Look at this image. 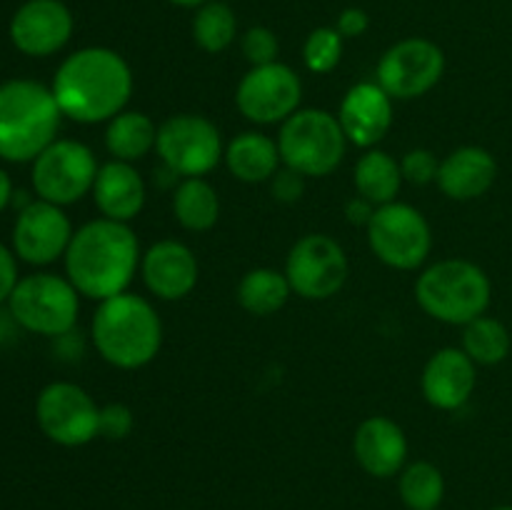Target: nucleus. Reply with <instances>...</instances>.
Segmentation results:
<instances>
[{
  "label": "nucleus",
  "instance_id": "nucleus-16",
  "mask_svg": "<svg viewBox=\"0 0 512 510\" xmlns=\"http://www.w3.org/2000/svg\"><path fill=\"white\" fill-rule=\"evenodd\" d=\"M75 20L63 0H25L10 18V40L30 58H48L73 38Z\"/></svg>",
  "mask_w": 512,
  "mask_h": 510
},
{
  "label": "nucleus",
  "instance_id": "nucleus-29",
  "mask_svg": "<svg viewBox=\"0 0 512 510\" xmlns=\"http://www.w3.org/2000/svg\"><path fill=\"white\" fill-rule=\"evenodd\" d=\"M238 38V15L225 0H208L193 15V40L200 50L218 55Z\"/></svg>",
  "mask_w": 512,
  "mask_h": 510
},
{
  "label": "nucleus",
  "instance_id": "nucleus-31",
  "mask_svg": "<svg viewBox=\"0 0 512 510\" xmlns=\"http://www.w3.org/2000/svg\"><path fill=\"white\" fill-rule=\"evenodd\" d=\"M343 43L345 38L335 25H320V28L310 30L303 43L305 68L315 75L333 73L343 60Z\"/></svg>",
  "mask_w": 512,
  "mask_h": 510
},
{
  "label": "nucleus",
  "instance_id": "nucleus-21",
  "mask_svg": "<svg viewBox=\"0 0 512 510\" xmlns=\"http://www.w3.org/2000/svg\"><path fill=\"white\" fill-rule=\"evenodd\" d=\"M498 180V160L480 145H463L440 160L438 188L445 198L468 203L488 193Z\"/></svg>",
  "mask_w": 512,
  "mask_h": 510
},
{
  "label": "nucleus",
  "instance_id": "nucleus-14",
  "mask_svg": "<svg viewBox=\"0 0 512 510\" xmlns=\"http://www.w3.org/2000/svg\"><path fill=\"white\" fill-rule=\"evenodd\" d=\"M303 100V83L290 65H255L240 78L235 90V105L240 115L255 125L285 123Z\"/></svg>",
  "mask_w": 512,
  "mask_h": 510
},
{
  "label": "nucleus",
  "instance_id": "nucleus-17",
  "mask_svg": "<svg viewBox=\"0 0 512 510\" xmlns=\"http://www.w3.org/2000/svg\"><path fill=\"white\" fill-rule=\"evenodd\" d=\"M140 275L158 300H183L198 285L200 265L193 250L180 240H158L140 260Z\"/></svg>",
  "mask_w": 512,
  "mask_h": 510
},
{
  "label": "nucleus",
  "instance_id": "nucleus-34",
  "mask_svg": "<svg viewBox=\"0 0 512 510\" xmlns=\"http://www.w3.org/2000/svg\"><path fill=\"white\" fill-rule=\"evenodd\" d=\"M135 428L133 410L125 403H108L100 408V435L108 440H125Z\"/></svg>",
  "mask_w": 512,
  "mask_h": 510
},
{
  "label": "nucleus",
  "instance_id": "nucleus-32",
  "mask_svg": "<svg viewBox=\"0 0 512 510\" xmlns=\"http://www.w3.org/2000/svg\"><path fill=\"white\" fill-rule=\"evenodd\" d=\"M240 50H243L250 68L275 63L280 53L278 35H275L268 25H253V28H248L240 35Z\"/></svg>",
  "mask_w": 512,
  "mask_h": 510
},
{
  "label": "nucleus",
  "instance_id": "nucleus-23",
  "mask_svg": "<svg viewBox=\"0 0 512 510\" xmlns=\"http://www.w3.org/2000/svg\"><path fill=\"white\" fill-rule=\"evenodd\" d=\"M230 175L240 183H268L280 170L278 140L258 130H245L225 145L223 155Z\"/></svg>",
  "mask_w": 512,
  "mask_h": 510
},
{
  "label": "nucleus",
  "instance_id": "nucleus-9",
  "mask_svg": "<svg viewBox=\"0 0 512 510\" xmlns=\"http://www.w3.org/2000/svg\"><path fill=\"white\" fill-rule=\"evenodd\" d=\"M368 245L375 258L395 270H418L433 250V230L410 203L378 205L368 223Z\"/></svg>",
  "mask_w": 512,
  "mask_h": 510
},
{
  "label": "nucleus",
  "instance_id": "nucleus-33",
  "mask_svg": "<svg viewBox=\"0 0 512 510\" xmlns=\"http://www.w3.org/2000/svg\"><path fill=\"white\" fill-rule=\"evenodd\" d=\"M440 160L433 150L428 148H413L400 158V170H403V180L413 185H428L438 180Z\"/></svg>",
  "mask_w": 512,
  "mask_h": 510
},
{
  "label": "nucleus",
  "instance_id": "nucleus-3",
  "mask_svg": "<svg viewBox=\"0 0 512 510\" xmlns=\"http://www.w3.org/2000/svg\"><path fill=\"white\" fill-rule=\"evenodd\" d=\"M90 338L105 363L120 370L145 368L163 348V320L150 300L120 293L100 300L90 323Z\"/></svg>",
  "mask_w": 512,
  "mask_h": 510
},
{
  "label": "nucleus",
  "instance_id": "nucleus-26",
  "mask_svg": "<svg viewBox=\"0 0 512 510\" xmlns=\"http://www.w3.org/2000/svg\"><path fill=\"white\" fill-rule=\"evenodd\" d=\"M290 295H293V288H290L288 278H285L283 270L275 268L248 270L235 288L240 308L250 315H258V318H268V315L283 310Z\"/></svg>",
  "mask_w": 512,
  "mask_h": 510
},
{
  "label": "nucleus",
  "instance_id": "nucleus-36",
  "mask_svg": "<svg viewBox=\"0 0 512 510\" xmlns=\"http://www.w3.org/2000/svg\"><path fill=\"white\" fill-rule=\"evenodd\" d=\"M335 28H338V33L343 35L345 40L360 38V35L368 33L370 15L365 13L363 8H358V5H350V8L340 10L338 20H335Z\"/></svg>",
  "mask_w": 512,
  "mask_h": 510
},
{
  "label": "nucleus",
  "instance_id": "nucleus-40",
  "mask_svg": "<svg viewBox=\"0 0 512 510\" xmlns=\"http://www.w3.org/2000/svg\"><path fill=\"white\" fill-rule=\"evenodd\" d=\"M168 3L178 5V8H193V10H198L200 5H205V3H208V0H168Z\"/></svg>",
  "mask_w": 512,
  "mask_h": 510
},
{
  "label": "nucleus",
  "instance_id": "nucleus-7",
  "mask_svg": "<svg viewBox=\"0 0 512 510\" xmlns=\"http://www.w3.org/2000/svg\"><path fill=\"white\" fill-rule=\"evenodd\" d=\"M8 310L15 323L28 333L60 338L75 330L80 293L68 278L55 273H33L18 280L8 298Z\"/></svg>",
  "mask_w": 512,
  "mask_h": 510
},
{
  "label": "nucleus",
  "instance_id": "nucleus-8",
  "mask_svg": "<svg viewBox=\"0 0 512 510\" xmlns=\"http://www.w3.org/2000/svg\"><path fill=\"white\" fill-rule=\"evenodd\" d=\"M155 153L178 178H203L225 155L218 125L198 113H178L158 125Z\"/></svg>",
  "mask_w": 512,
  "mask_h": 510
},
{
  "label": "nucleus",
  "instance_id": "nucleus-5",
  "mask_svg": "<svg viewBox=\"0 0 512 510\" xmlns=\"http://www.w3.org/2000/svg\"><path fill=\"white\" fill-rule=\"evenodd\" d=\"M415 300L423 313L438 323L468 325L488 313L493 283L473 260H438L415 280Z\"/></svg>",
  "mask_w": 512,
  "mask_h": 510
},
{
  "label": "nucleus",
  "instance_id": "nucleus-19",
  "mask_svg": "<svg viewBox=\"0 0 512 510\" xmlns=\"http://www.w3.org/2000/svg\"><path fill=\"white\" fill-rule=\"evenodd\" d=\"M478 365L463 348H440L425 363L420 388L425 400L438 410H460L475 393Z\"/></svg>",
  "mask_w": 512,
  "mask_h": 510
},
{
  "label": "nucleus",
  "instance_id": "nucleus-1",
  "mask_svg": "<svg viewBox=\"0 0 512 510\" xmlns=\"http://www.w3.org/2000/svg\"><path fill=\"white\" fill-rule=\"evenodd\" d=\"M50 90L65 118L83 125L108 123L133 95V70L118 50L88 45L58 65Z\"/></svg>",
  "mask_w": 512,
  "mask_h": 510
},
{
  "label": "nucleus",
  "instance_id": "nucleus-35",
  "mask_svg": "<svg viewBox=\"0 0 512 510\" xmlns=\"http://www.w3.org/2000/svg\"><path fill=\"white\" fill-rule=\"evenodd\" d=\"M270 188H273L275 200L280 203H295V200L303 198V190H305V178L295 170L283 168L270 178Z\"/></svg>",
  "mask_w": 512,
  "mask_h": 510
},
{
  "label": "nucleus",
  "instance_id": "nucleus-2",
  "mask_svg": "<svg viewBox=\"0 0 512 510\" xmlns=\"http://www.w3.org/2000/svg\"><path fill=\"white\" fill-rule=\"evenodd\" d=\"M63 258L75 290L100 303L128 290L143 253L128 223L98 218L75 230Z\"/></svg>",
  "mask_w": 512,
  "mask_h": 510
},
{
  "label": "nucleus",
  "instance_id": "nucleus-37",
  "mask_svg": "<svg viewBox=\"0 0 512 510\" xmlns=\"http://www.w3.org/2000/svg\"><path fill=\"white\" fill-rule=\"evenodd\" d=\"M15 285H18V263H15V253L0 243V303H5V300L13 295Z\"/></svg>",
  "mask_w": 512,
  "mask_h": 510
},
{
  "label": "nucleus",
  "instance_id": "nucleus-4",
  "mask_svg": "<svg viewBox=\"0 0 512 510\" xmlns=\"http://www.w3.org/2000/svg\"><path fill=\"white\" fill-rule=\"evenodd\" d=\"M63 113L53 90L38 80L13 78L0 85V158L33 163L58 140Z\"/></svg>",
  "mask_w": 512,
  "mask_h": 510
},
{
  "label": "nucleus",
  "instance_id": "nucleus-20",
  "mask_svg": "<svg viewBox=\"0 0 512 510\" xmlns=\"http://www.w3.org/2000/svg\"><path fill=\"white\" fill-rule=\"evenodd\" d=\"M353 455L373 478H395L408 465L405 430L385 415H370L355 430Z\"/></svg>",
  "mask_w": 512,
  "mask_h": 510
},
{
  "label": "nucleus",
  "instance_id": "nucleus-13",
  "mask_svg": "<svg viewBox=\"0 0 512 510\" xmlns=\"http://www.w3.org/2000/svg\"><path fill=\"white\" fill-rule=\"evenodd\" d=\"M445 73V53L428 38H403L378 60L375 83L393 100H415L430 93Z\"/></svg>",
  "mask_w": 512,
  "mask_h": 510
},
{
  "label": "nucleus",
  "instance_id": "nucleus-22",
  "mask_svg": "<svg viewBox=\"0 0 512 510\" xmlns=\"http://www.w3.org/2000/svg\"><path fill=\"white\" fill-rule=\"evenodd\" d=\"M145 180L135 170L133 163L108 160L98 168L93 183V200L100 215L118 223H128L138 218L145 208Z\"/></svg>",
  "mask_w": 512,
  "mask_h": 510
},
{
  "label": "nucleus",
  "instance_id": "nucleus-18",
  "mask_svg": "<svg viewBox=\"0 0 512 510\" xmlns=\"http://www.w3.org/2000/svg\"><path fill=\"white\" fill-rule=\"evenodd\" d=\"M338 120L348 143L370 150L393 128V98L375 80L355 83L340 103Z\"/></svg>",
  "mask_w": 512,
  "mask_h": 510
},
{
  "label": "nucleus",
  "instance_id": "nucleus-25",
  "mask_svg": "<svg viewBox=\"0 0 512 510\" xmlns=\"http://www.w3.org/2000/svg\"><path fill=\"white\" fill-rule=\"evenodd\" d=\"M353 183L358 195H363L365 200L373 205H388L398 200L400 188H403V170L393 155L370 148L355 163Z\"/></svg>",
  "mask_w": 512,
  "mask_h": 510
},
{
  "label": "nucleus",
  "instance_id": "nucleus-39",
  "mask_svg": "<svg viewBox=\"0 0 512 510\" xmlns=\"http://www.w3.org/2000/svg\"><path fill=\"white\" fill-rule=\"evenodd\" d=\"M13 195V180H10V175L0 168V213L13 203Z\"/></svg>",
  "mask_w": 512,
  "mask_h": 510
},
{
  "label": "nucleus",
  "instance_id": "nucleus-27",
  "mask_svg": "<svg viewBox=\"0 0 512 510\" xmlns=\"http://www.w3.org/2000/svg\"><path fill=\"white\" fill-rule=\"evenodd\" d=\"M173 215L180 228L205 233L220 218L218 190L205 178H183L173 190Z\"/></svg>",
  "mask_w": 512,
  "mask_h": 510
},
{
  "label": "nucleus",
  "instance_id": "nucleus-11",
  "mask_svg": "<svg viewBox=\"0 0 512 510\" xmlns=\"http://www.w3.org/2000/svg\"><path fill=\"white\" fill-rule=\"evenodd\" d=\"M35 420L43 435L63 448H80L100 435V408L80 385L58 380L40 390Z\"/></svg>",
  "mask_w": 512,
  "mask_h": 510
},
{
  "label": "nucleus",
  "instance_id": "nucleus-30",
  "mask_svg": "<svg viewBox=\"0 0 512 510\" xmlns=\"http://www.w3.org/2000/svg\"><path fill=\"white\" fill-rule=\"evenodd\" d=\"M512 338L505 323L490 315L463 325V350L475 365H498L510 355Z\"/></svg>",
  "mask_w": 512,
  "mask_h": 510
},
{
  "label": "nucleus",
  "instance_id": "nucleus-10",
  "mask_svg": "<svg viewBox=\"0 0 512 510\" xmlns=\"http://www.w3.org/2000/svg\"><path fill=\"white\" fill-rule=\"evenodd\" d=\"M95 153L80 140H53L33 160V190L40 200L53 205H73L83 195L93 193L98 175Z\"/></svg>",
  "mask_w": 512,
  "mask_h": 510
},
{
  "label": "nucleus",
  "instance_id": "nucleus-41",
  "mask_svg": "<svg viewBox=\"0 0 512 510\" xmlns=\"http://www.w3.org/2000/svg\"><path fill=\"white\" fill-rule=\"evenodd\" d=\"M490 510H512V505H495V508H490Z\"/></svg>",
  "mask_w": 512,
  "mask_h": 510
},
{
  "label": "nucleus",
  "instance_id": "nucleus-38",
  "mask_svg": "<svg viewBox=\"0 0 512 510\" xmlns=\"http://www.w3.org/2000/svg\"><path fill=\"white\" fill-rule=\"evenodd\" d=\"M375 208H378V205L365 200L363 195H355V198H350L348 203H345V218H348L350 225H365V228H368L370 218L375 215Z\"/></svg>",
  "mask_w": 512,
  "mask_h": 510
},
{
  "label": "nucleus",
  "instance_id": "nucleus-6",
  "mask_svg": "<svg viewBox=\"0 0 512 510\" xmlns=\"http://www.w3.org/2000/svg\"><path fill=\"white\" fill-rule=\"evenodd\" d=\"M280 160L303 178H325L345 158L348 138L338 115L323 108H300L280 123Z\"/></svg>",
  "mask_w": 512,
  "mask_h": 510
},
{
  "label": "nucleus",
  "instance_id": "nucleus-28",
  "mask_svg": "<svg viewBox=\"0 0 512 510\" xmlns=\"http://www.w3.org/2000/svg\"><path fill=\"white\" fill-rule=\"evenodd\" d=\"M398 495L408 510H438L445 498V478L430 460H415L398 473Z\"/></svg>",
  "mask_w": 512,
  "mask_h": 510
},
{
  "label": "nucleus",
  "instance_id": "nucleus-24",
  "mask_svg": "<svg viewBox=\"0 0 512 510\" xmlns=\"http://www.w3.org/2000/svg\"><path fill=\"white\" fill-rule=\"evenodd\" d=\"M155 140H158V125L140 110H123L110 118L105 128V148L113 160L123 163L145 158L150 150H155Z\"/></svg>",
  "mask_w": 512,
  "mask_h": 510
},
{
  "label": "nucleus",
  "instance_id": "nucleus-15",
  "mask_svg": "<svg viewBox=\"0 0 512 510\" xmlns=\"http://www.w3.org/2000/svg\"><path fill=\"white\" fill-rule=\"evenodd\" d=\"M73 233L63 208L38 198L20 208L15 218L13 253L30 265H50L63 258Z\"/></svg>",
  "mask_w": 512,
  "mask_h": 510
},
{
  "label": "nucleus",
  "instance_id": "nucleus-12",
  "mask_svg": "<svg viewBox=\"0 0 512 510\" xmlns=\"http://www.w3.org/2000/svg\"><path fill=\"white\" fill-rule=\"evenodd\" d=\"M285 278L303 300H328L343 290L350 263L343 245L325 233H308L290 248Z\"/></svg>",
  "mask_w": 512,
  "mask_h": 510
}]
</instances>
